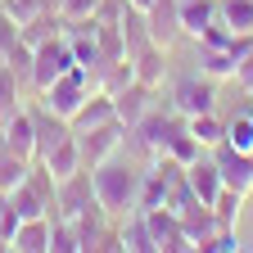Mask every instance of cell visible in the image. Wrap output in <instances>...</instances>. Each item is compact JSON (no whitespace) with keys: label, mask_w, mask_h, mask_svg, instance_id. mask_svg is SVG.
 <instances>
[{"label":"cell","mask_w":253,"mask_h":253,"mask_svg":"<svg viewBox=\"0 0 253 253\" xmlns=\"http://www.w3.org/2000/svg\"><path fill=\"white\" fill-rule=\"evenodd\" d=\"M90 181H95V204L104 208V217H126L136 212V195H140V172L122 158H104L100 168H90Z\"/></svg>","instance_id":"obj_1"},{"label":"cell","mask_w":253,"mask_h":253,"mask_svg":"<svg viewBox=\"0 0 253 253\" xmlns=\"http://www.w3.org/2000/svg\"><path fill=\"white\" fill-rule=\"evenodd\" d=\"M90 90H100V77H95L90 68H82V63H73L63 77H54V82L41 90V104H45L54 118L73 122V118L82 113V104L90 100Z\"/></svg>","instance_id":"obj_2"},{"label":"cell","mask_w":253,"mask_h":253,"mask_svg":"<svg viewBox=\"0 0 253 253\" xmlns=\"http://www.w3.org/2000/svg\"><path fill=\"white\" fill-rule=\"evenodd\" d=\"M86 208H95V181H90V168L73 172V176H63L54 181V204H50V221H73L82 217Z\"/></svg>","instance_id":"obj_3"},{"label":"cell","mask_w":253,"mask_h":253,"mask_svg":"<svg viewBox=\"0 0 253 253\" xmlns=\"http://www.w3.org/2000/svg\"><path fill=\"white\" fill-rule=\"evenodd\" d=\"M181 126H185V118L181 113H158V109H149L136 126H131V131H126V136H131V145L145 154V158H158V154H168V140L181 131Z\"/></svg>","instance_id":"obj_4"},{"label":"cell","mask_w":253,"mask_h":253,"mask_svg":"<svg viewBox=\"0 0 253 253\" xmlns=\"http://www.w3.org/2000/svg\"><path fill=\"white\" fill-rule=\"evenodd\" d=\"M73 41H68V32H59V37H50V41H41L37 50H32V90H45L54 77H63L73 68Z\"/></svg>","instance_id":"obj_5"},{"label":"cell","mask_w":253,"mask_h":253,"mask_svg":"<svg viewBox=\"0 0 253 253\" xmlns=\"http://www.w3.org/2000/svg\"><path fill=\"white\" fill-rule=\"evenodd\" d=\"M217 109V82L208 73H185L172 82V113L195 118V113H212Z\"/></svg>","instance_id":"obj_6"},{"label":"cell","mask_w":253,"mask_h":253,"mask_svg":"<svg viewBox=\"0 0 253 253\" xmlns=\"http://www.w3.org/2000/svg\"><path fill=\"white\" fill-rule=\"evenodd\" d=\"M77 145H82V168H100L104 158H113L126 145V126L118 118L95 122V126H86V131H77Z\"/></svg>","instance_id":"obj_7"},{"label":"cell","mask_w":253,"mask_h":253,"mask_svg":"<svg viewBox=\"0 0 253 253\" xmlns=\"http://www.w3.org/2000/svg\"><path fill=\"white\" fill-rule=\"evenodd\" d=\"M145 27H149L154 45L172 50L181 41V0H154V5L145 9Z\"/></svg>","instance_id":"obj_8"},{"label":"cell","mask_w":253,"mask_h":253,"mask_svg":"<svg viewBox=\"0 0 253 253\" xmlns=\"http://www.w3.org/2000/svg\"><path fill=\"white\" fill-rule=\"evenodd\" d=\"M212 163H217V172H221V181H226L231 190H253V154H240V149H231L226 140H221L217 149H212Z\"/></svg>","instance_id":"obj_9"},{"label":"cell","mask_w":253,"mask_h":253,"mask_svg":"<svg viewBox=\"0 0 253 253\" xmlns=\"http://www.w3.org/2000/svg\"><path fill=\"white\" fill-rule=\"evenodd\" d=\"M0 145L23 154V158H37V126H32V109H14L5 122H0Z\"/></svg>","instance_id":"obj_10"},{"label":"cell","mask_w":253,"mask_h":253,"mask_svg":"<svg viewBox=\"0 0 253 253\" xmlns=\"http://www.w3.org/2000/svg\"><path fill=\"white\" fill-rule=\"evenodd\" d=\"M149 109H154V86H145V82H131L126 90L113 95V118L126 126V131H131V126H136Z\"/></svg>","instance_id":"obj_11"},{"label":"cell","mask_w":253,"mask_h":253,"mask_svg":"<svg viewBox=\"0 0 253 253\" xmlns=\"http://www.w3.org/2000/svg\"><path fill=\"white\" fill-rule=\"evenodd\" d=\"M185 185L195 190L199 204L212 208V199L221 195V185H226V181H221V172H217V163H212V154H208V158H195V163L185 168Z\"/></svg>","instance_id":"obj_12"},{"label":"cell","mask_w":253,"mask_h":253,"mask_svg":"<svg viewBox=\"0 0 253 253\" xmlns=\"http://www.w3.org/2000/svg\"><path fill=\"white\" fill-rule=\"evenodd\" d=\"M145 221H149L154 249H168V253H181V249H190V240H185V231H181L176 212H168V208H154V212H145Z\"/></svg>","instance_id":"obj_13"},{"label":"cell","mask_w":253,"mask_h":253,"mask_svg":"<svg viewBox=\"0 0 253 253\" xmlns=\"http://www.w3.org/2000/svg\"><path fill=\"white\" fill-rule=\"evenodd\" d=\"M0 199H5V208H14L18 221H32V217H45V212H50V195H45V190H37L32 181L14 185L9 195H0Z\"/></svg>","instance_id":"obj_14"},{"label":"cell","mask_w":253,"mask_h":253,"mask_svg":"<svg viewBox=\"0 0 253 253\" xmlns=\"http://www.w3.org/2000/svg\"><path fill=\"white\" fill-rule=\"evenodd\" d=\"M32 126H37V158H45L63 136H73V122H63V118H54L45 104H37L32 109Z\"/></svg>","instance_id":"obj_15"},{"label":"cell","mask_w":253,"mask_h":253,"mask_svg":"<svg viewBox=\"0 0 253 253\" xmlns=\"http://www.w3.org/2000/svg\"><path fill=\"white\" fill-rule=\"evenodd\" d=\"M41 163H45V172L54 176V181H63V176H73V172H82V145H77V131L73 136H63L45 158H41Z\"/></svg>","instance_id":"obj_16"},{"label":"cell","mask_w":253,"mask_h":253,"mask_svg":"<svg viewBox=\"0 0 253 253\" xmlns=\"http://www.w3.org/2000/svg\"><path fill=\"white\" fill-rule=\"evenodd\" d=\"M9 249L14 253H50V217L18 221V231L9 235Z\"/></svg>","instance_id":"obj_17"},{"label":"cell","mask_w":253,"mask_h":253,"mask_svg":"<svg viewBox=\"0 0 253 253\" xmlns=\"http://www.w3.org/2000/svg\"><path fill=\"white\" fill-rule=\"evenodd\" d=\"M217 23V0H181V37H204Z\"/></svg>","instance_id":"obj_18"},{"label":"cell","mask_w":253,"mask_h":253,"mask_svg":"<svg viewBox=\"0 0 253 253\" xmlns=\"http://www.w3.org/2000/svg\"><path fill=\"white\" fill-rule=\"evenodd\" d=\"M163 45H145V50H136V54H126V59H131V68H136V82H145V86H158V82H163V73H168V63H163Z\"/></svg>","instance_id":"obj_19"},{"label":"cell","mask_w":253,"mask_h":253,"mask_svg":"<svg viewBox=\"0 0 253 253\" xmlns=\"http://www.w3.org/2000/svg\"><path fill=\"white\" fill-rule=\"evenodd\" d=\"M185 126H190V136H195L204 149H217L221 140H226V122L217 118V109H212V113H195V118H185Z\"/></svg>","instance_id":"obj_20"},{"label":"cell","mask_w":253,"mask_h":253,"mask_svg":"<svg viewBox=\"0 0 253 253\" xmlns=\"http://www.w3.org/2000/svg\"><path fill=\"white\" fill-rule=\"evenodd\" d=\"M235 54L226 50V45H199V73H208L212 82H221V77H235Z\"/></svg>","instance_id":"obj_21"},{"label":"cell","mask_w":253,"mask_h":253,"mask_svg":"<svg viewBox=\"0 0 253 253\" xmlns=\"http://www.w3.org/2000/svg\"><path fill=\"white\" fill-rule=\"evenodd\" d=\"M32 163H37V158H23V154H14V149L0 145V195H9L14 185H23L27 172H32Z\"/></svg>","instance_id":"obj_22"},{"label":"cell","mask_w":253,"mask_h":253,"mask_svg":"<svg viewBox=\"0 0 253 253\" xmlns=\"http://www.w3.org/2000/svg\"><path fill=\"white\" fill-rule=\"evenodd\" d=\"M113 118V95H104V90H90V100L82 104V113L73 118V131H86V126H95V122H109Z\"/></svg>","instance_id":"obj_23"},{"label":"cell","mask_w":253,"mask_h":253,"mask_svg":"<svg viewBox=\"0 0 253 253\" xmlns=\"http://www.w3.org/2000/svg\"><path fill=\"white\" fill-rule=\"evenodd\" d=\"M217 18L231 32H244L253 37V0H217Z\"/></svg>","instance_id":"obj_24"},{"label":"cell","mask_w":253,"mask_h":253,"mask_svg":"<svg viewBox=\"0 0 253 253\" xmlns=\"http://www.w3.org/2000/svg\"><path fill=\"white\" fill-rule=\"evenodd\" d=\"M226 145L240 154H253V104H244L231 122H226Z\"/></svg>","instance_id":"obj_25"},{"label":"cell","mask_w":253,"mask_h":253,"mask_svg":"<svg viewBox=\"0 0 253 253\" xmlns=\"http://www.w3.org/2000/svg\"><path fill=\"white\" fill-rule=\"evenodd\" d=\"M244 190H231V185H221V195L212 199V217H217V226H235L240 212H244Z\"/></svg>","instance_id":"obj_26"},{"label":"cell","mask_w":253,"mask_h":253,"mask_svg":"<svg viewBox=\"0 0 253 253\" xmlns=\"http://www.w3.org/2000/svg\"><path fill=\"white\" fill-rule=\"evenodd\" d=\"M14 109H23V82L9 63H0V122H5Z\"/></svg>","instance_id":"obj_27"},{"label":"cell","mask_w":253,"mask_h":253,"mask_svg":"<svg viewBox=\"0 0 253 253\" xmlns=\"http://www.w3.org/2000/svg\"><path fill=\"white\" fill-rule=\"evenodd\" d=\"M168 154L176 158V163H181V168H190V163H195V158H204L208 149H204V145H199L195 136H190V126H181V131H176V136L168 140Z\"/></svg>","instance_id":"obj_28"},{"label":"cell","mask_w":253,"mask_h":253,"mask_svg":"<svg viewBox=\"0 0 253 253\" xmlns=\"http://www.w3.org/2000/svg\"><path fill=\"white\" fill-rule=\"evenodd\" d=\"M50 253H82L73 221H50Z\"/></svg>","instance_id":"obj_29"},{"label":"cell","mask_w":253,"mask_h":253,"mask_svg":"<svg viewBox=\"0 0 253 253\" xmlns=\"http://www.w3.org/2000/svg\"><path fill=\"white\" fill-rule=\"evenodd\" d=\"M100 0H59V18L63 23H82V18H95Z\"/></svg>","instance_id":"obj_30"},{"label":"cell","mask_w":253,"mask_h":253,"mask_svg":"<svg viewBox=\"0 0 253 253\" xmlns=\"http://www.w3.org/2000/svg\"><path fill=\"white\" fill-rule=\"evenodd\" d=\"M5 63L18 73V82H23V86H32V45H23V41H18V45L9 50V59H5Z\"/></svg>","instance_id":"obj_31"},{"label":"cell","mask_w":253,"mask_h":253,"mask_svg":"<svg viewBox=\"0 0 253 253\" xmlns=\"http://www.w3.org/2000/svg\"><path fill=\"white\" fill-rule=\"evenodd\" d=\"M18 45V23L5 14V9H0V63H5L9 59V50Z\"/></svg>","instance_id":"obj_32"},{"label":"cell","mask_w":253,"mask_h":253,"mask_svg":"<svg viewBox=\"0 0 253 253\" xmlns=\"http://www.w3.org/2000/svg\"><path fill=\"white\" fill-rule=\"evenodd\" d=\"M235 82H240V86H244V90H249V86H253V45H249V54H244V59H240V68H235Z\"/></svg>","instance_id":"obj_33"},{"label":"cell","mask_w":253,"mask_h":253,"mask_svg":"<svg viewBox=\"0 0 253 253\" xmlns=\"http://www.w3.org/2000/svg\"><path fill=\"white\" fill-rule=\"evenodd\" d=\"M126 5H131V9H149V5H154V0H126Z\"/></svg>","instance_id":"obj_34"},{"label":"cell","mask_w":253,"mask_h":253,"mask_svg":"<svg viewBox=\"0 0 253 253\" xmlns=\"http://www.w3.org/2000/svg\"><path fill=\"white\" fill-rule=\"evenodd\" d=\"M249 104H253V86H249Z\"/></svg>","instance_id":"obj_35"}]
</instances>
